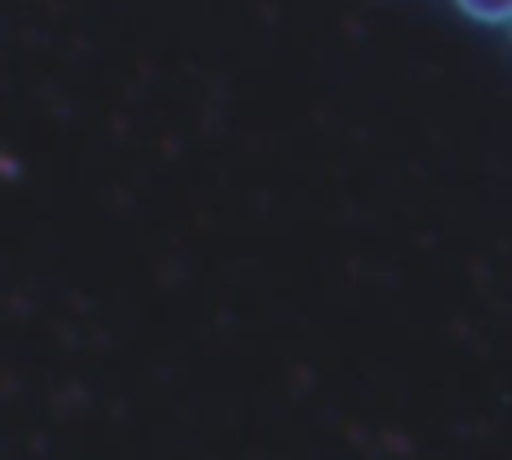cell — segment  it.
<instances>
[{"label": "cell", "mask_w": 512, "mask_h": 460, "mask_svg": "<svg viewBox=\"0 0 512 460\" xmlns=\"http://www.w3.org/2000/svg\"><path fill=\"white\" fill-rule=\"evenodd\" d=\"M476 24H512V0H452Z\"/></svg>", "instance_id": "6da1fadb"}]
</instances>
